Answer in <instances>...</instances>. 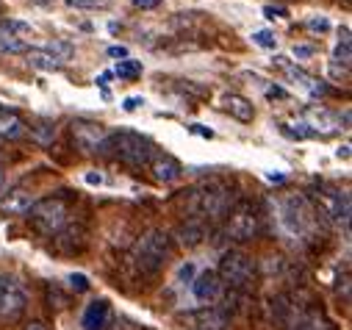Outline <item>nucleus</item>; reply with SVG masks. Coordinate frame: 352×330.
<instances>
[{
	"mask_svg": "<svg viewBox=\"0 0 352 330\" xmlns=\"http://www.w3.org/2000/svg\"><path fill=\"white\" fill-rule=\"evenodd\" d=\"M0 53H28V42L25 39H17V36H6V34H0Z\"/></svg>",
	"mask_w": 352,
	"mask_h": 330,
	"instance_id": "obj_24",
	"label": "nucleus"
},
{
	"mask_svg": "<svg viewBox=\"0 0 352 330\" xmlns=\"http://www.w3.org/2000/svg\"><path fill=\"white\" fill-rule=\"evenodd\" d=\"M206 239V225L200 219H186V225L178 228V241L184 247H197Z\"/></svg>",
	"mask_w": 352,
	"mask_h": 330,
	"instance_id": "obj_20",
	"label": "nucleus"
},
{
	"mask_svg": "<svg viewBox=\"0 0 352 330\" xmlns=\"http://www.w3.org/2000/svg\"><path fill=\"white\" fill-rule=\"evenodd\" d=\"M142 72H144L142 61H133V58L120 61V64H117V69H114V75H117V78H122V80H136V78H142Z\"/></svg>",
	"mask_w": 352,
	"mask_h": 330,
	"instance_id": "obj_23",
	"label": "nucleus"
},
{
	"mask_svg": "<svg viewBox=\"0 0 352 330\" xmlns=\"http://www.w3.org/2000/svg\"><path fill=\"white\" fill-rule=\"evenodd\" d=\"M311 133H319V136H327V133H336L338 131V117L327 109H305V122H302Z\"/></svg>",
	"mask_w": 352,
	"mask_h": 330,
	"instance_id": "obj_14",
	"label": "nucleus"
},
{
	"mask_svg": "<svg viewBox=\"0 0 352 330\" xmlns=\"http://www.w3.org/2000/svg\"><path fill=\"white\" fill-rule=\"evenodd\" d=\"M278 230L294 244H305L316 233V208L305 195H286L278 200Z\"/></svg>",
	"mask_w": 352,
	"mask_h": 330,
	"instance_id": "obj_1",
	"label": "nucleus"
},
{
	"mask_svg": "<svg viewBox=\"0 0 352 330\" xmlns=\"http://www.w3.org/2000/svg\"><path fill=\"white\" fill-rule=\"evenodd\" d=\"M109 319H111V305L106 300H95L86 305L80 324H83V330H103L109 324Z\"/></svg>",
	"mask_w": 352,
	"mask_h": 330,
	"instance_id": "obj_16",
	"label": "nucleus"
},
{
	"mask_svg": "<svg viewBox=\"0 0 352 330\" xmlns=\"http://www.w3.org/2000/svg\"><path fill=\"white\" fill-rule=\"evenodd\" d=\"M305 28L314 31V34H327V31H330V20H327V17H311V20L305 23Z\"/></svg>",
	"mask_w": 352,
	"mask_h": 330,
	"instance_id": "obj_31",
	"label": "nucleus"
},
{
	"mask_svg": "<svg viewBox=\"0 0 352 330\" xmlns=\"http://www.w3.org/2000/svg\"><path fill=\"white\" fill-rule=\"evenodd\" d=\"M106 128L98 125V122H86V120H78L72 122V139H75V147L83 150V153H95L100 147V142L106 139Z\"/></svg>",
	"mask_w": 352,
	"mask_h": 330,
	"instance_id": "obj_11",
	"label": "nucleus"
},
{
	"mask_svg": "<svg viewBox=\"0 0 352 330\" xmlns=\"http://www.w3.org/2000/svg\"><path fill=\"white\" fill-rule=\"evenodd\" d=\"M95 153L111 155L122 164H131V167H144L153 158V144H150V139H144L133 131H114V133H106V139L100 142V147Z\"/></svg>",
	"mask_w": 352,
	"mask_h": 330,
	"instance_id": "obj_2",
	"label": "nucleus"
},
{
	"mask_svg": "<svg viewBox=\"0 0 352 330\" xmlns=\"http://www.w3.org/2000/svg\"><path fill=\"white\" fill-rule=\"evenodd\" d=\"M349 120H352V117H349V111H344V117H341V122H344V128H349Z\"/></svg>",
	"mask_w": 352,
	"mask_h": 330,
	"instance_id": "obj_44",
	"label": "nucleus"
},
{
	"mask_svg": "<svg viewBox=\"0 0 352 330\" xmlns=\"http://www.w3.org/2000/svg\"><path fill=\"white\" fill-rule=\"evenodd\" d=\"M341 42H349V28H341Z\"/></svg>",
	"mask_w": 352,
	"mask_h": 330,
	"instance_id": "obj_43",
	"label": "nucleus"
},
{
	"mask_svg": "<svg viewBox=\"0 0 352 330\" xmlns=\"http://www.w3.org/2000/svg\"><path fill=\"white\" fill-rule=\"evenodd\" d=\"M195 327L197 330H225L228 327V314L219 308H203L195 314Z\"/></svg>",
	"mask_w": 352,
	"mask_h": 330,
	"instance_id": "obj_18",
	"label": "nucleus"
},
{
	"mask_svg": "<svg viewBox=\"0 0 352 330\" xmlns=\"http://www.w3.org/2000/svg\"><path fill=\"white\" fill-rule=\"evenodd\" d=\"M192 292H195V300H200V302H214V300H219V294H222V280H219L217 272L206 270V272H200V275L192 280Z\"/></svg>",
	"mask_w": 352,
	"mask_h": 330,
	"instance_id": "obj_13",
	"label": "nucleus"
},
{
	"mask_svg": "<svg viewBox=\"0 0 352 330\" xmlns=\"http://www.w3.org/2000/svg\"><path fill=\"white\" fill-rule=\"evenodd\" d=\"M228 233L236 239V241H250L255 233H258V211L252 208L250 200H239L230 211V219H228Z\"/></svg>",
	"mask_w": 352,
	"mask_h": 330,
	"instance_id": "obj_8",
	"label": "nucleus"
},
{
	"mask_svg": "<svg viewBox=\"0 0 352 330\" xmlns=\"http://www.w3.org/2000/svg\"><path fill=\"white\" fill-rule=\"evenodd\" d=\"M222 106H225V111H228L230 117H236L239 122H252V117H255L252 103H250L247 98H241V95H225Z\"/></svg>",
	"mask_w": 352,
	"mask_h": 330,
	"instance_id": "obj_17",
	"label": "nucleus"
},
{
	"mask_svg": "<svg viewBox=\"0 0 352 330\" xmlns=\"http://www.w3.org/2000/svg\"><path fill=\"white\" fill-rule=\"evenodd\" d=\"M67 6L72 9H86V12H92V9H109L111 6V0H64Z\"/></svg>",
	"mask_w": 352,
	"mask_h": 330,
	"instance_id": "obj_27",
	"label": "nucleus"
},
{
	"mask_svg": "<svg viewBox=\"0 0 352 330\" xmlns=\"http://www.w3.org/2000/svg\"><path fill=\"white\" fill-rule=\"evenodd\" d=\"M189 131L197 133V136H203V139H214V131L206 128V125H197V122H195V125H189Z\"/></svg>",
	"mask_w": 352,
	"mask_h": 330,
	"instance_id": "obj_36",
	"label": "nucleus"
},
{
	"mask_svg": "<svg viewBox=\"0 0 352 330\" xmlns=\"http://www.w3.org/2000/svg\"><path fill=\"white\" fill-rule=\"evenodd\" d=\"M267 98H270V100H275V98H278V100H286V98H289V92H286V89H280V87H270V89H267Z\"/></svg>",
	"mask_w": 352,
	"mask_h": 330,
	"instance_id": "obj_37",
	"label": "nucleus"
},
{
	"mask_svg": "<svg viewBox=\"0 0 352 330\" xmlns=\"http://www.w3.org/2000/svg\"><path fill=\"white\" fill-rule=\"evenodd\" d=\"M252 272H255V264H252L250 256H244V253H239V250H228V253L222 256V261H219V272H217V275H219V280H225L228 286L244 289V286H250Z\"/></svg>",
	"mask_w": 352,
	"mask_h": 330,
	"instance_id": "obj_6",
	"label": "nucleus"
},
{
	"mask_svg": "<svg viewBox=\"0 0 352 330\" xmlns=\"http://www.w3.org/2000/svg\"><path fill=\"white\" fill-rule=\"evenodd\" d=\"M25 330H47V324H45V322H31Z\"/></svg>",
	"mask_w": 352,
	"mask_h": 330,
	"instance_id": "obj_41",
	"label": "nucleus"
},
{
	"mask_svg": "<svg viewBox=\"0 0 352 330\" xmlns=\"http://www.w3.org/2000/svg\"><path fill=\"white\" fill-rule=\"evenodd\" d=\"M192 195H195L192 211H197V214H206L211 219H219V217H225L230 211V189L222 181H208L200 189H195Z\"/></svg>",
	"mask_w": 352,
	"mask_h": 330,
	"instance_id": "obj_5",
	"label": "nucleus"
},
{
	"mask_svg": "<svg viewBox=\"0 0 352 330\" xmlns=\"http://www.w3.org/2000/svg\"><path fill=\"white\" fill-rule=\"evenodd\" d=\"M28 214H31L28 219H31L34 230H39L42 236H56L67 225V203L58 200V197L36 200Z\"/></svg>",
	"mask_w": 352,
	"mask_h": 330,
	"instance_id": "obj_4",
	"label": "nucleus"
},
{
	"mask_svg": "<svg viewBox=\"0 0 352 330\" xmlns=\"http://www.w3.org/2000/svg\"><path fill=\"white\" fill-rule=\"evenodd\" d=\"M28 61L34 69H42V72H56L61 67V61L53 58L47 50H28Z\"/></svg>",
	"mask_w": 352,
	"mask_h": 330,
	"instance_id": "obj_21",
	"label": "nucleus"
},
{
	"mask_svg": "<svg viewBox=\"0 0 352 330\" xmlns=\"http://www.w3.org/2000/svg\"><path fill=\"white\" fill-rule=\"evenodd\" d=\"M109 56H111V58H128V47L114 45V47H109Z\"/></svg>",
	"mask_w": 352,
	"mask_h": 330,
	"instance_id": "obj_38",
	"label": "nucleus"
},
{
	"mask_svg": "<svg viewBox=\"0 0 352 330\" xmlns=\"http://www.w3.org/2000/svg\"><path fill=\"white\" fill-rule=\"evenodd\" d=\"M25 305L28 300H25L23 286L9 275H0V319L3 322L20 319L25 314Z\"/></svg>",
	"mask_w": 352,
	"mask_h": 330,
	"instance_id": "obj_7",
	"label": "nucleus"
},
{
	"mask_svg": "<svg viewBox=\"0 0 352 330\" xmlns=\"http://www.w3.org/2000/svg\"><path fill=\"white\" fill-rule=\"evenodd\" d=\"M150 173L158 184H172V181H178L184 167H181V161H175L172 155H155L153 164H150Z\"/></svg>",
	"mask_w": 352,
	"mask_h": 330,
	"instance_id": "obj_15",
	"label": "nucleus"
},
{
	"mask_svg": "<svg viewBox=\"0 0 352 330\" xmlns=\"http://www.w3.org/2000/svg\"><path fill=\"white\" fill-rule=\"evenodd\" d=\"M178 280L192 286V280H195V264H184V267L178 270Z\"/></svg>",
	"mask_w": 352,
	"mask_h": 330,
	"instance_id": "obj_32",
	"label": "nucleus"
},
{
	"mask_svg": "<svg viewBox=\"0 0 352 330\" xmlns=\"http://www.w3.org/2000/svg\"><path fill=\"white\" fill-rule=\"evenodd\" d=\"M45 50H47L53 58H58V61H67V58H72V53H75V47H72L69 42H61V39H50Z\"/></svg>",
	"mask_w": 352,
	"mask_h": 330,
	"instance_id": "obj_25",
	"label": "nucleus"
},
{
	"mask_svg": "<svg viewBox=\"0 0 352 330\" xmlns=\"http://www.w3.org/2000/svg\"><path fill=\"white\" fill-rule=\"evenodd\" d=\"M333 58H336L338 64L349 67V61H352V53H349V42H338V45H336V50H333Z\"/></svg>",
	"mask_w": 352,
	"mask_h": 330,
	"instance_id": "obj_29",
	"label": "nucleus"
},
{
	"mask_svg": "<svg viewBox=\"0 0 352 330\" xmlns=\"http://www.w3.org/2000/svg\"><path fill=\"white\" fill-rule=\"evenodd\" d=\"M275 64L286 72V78H289V80H294V84H297L305 95H311V98H324V95H330V87L324 84V80H319V78H314V75L302 72V69H300V67H294L289 58L278 56V58H275Z\"/></svg>",
	"mask_w": 352,
	"mask_h": 330,
	"instance_id": "obj_9",
	"label": "nucleus"
},
{
	"mask_svg": "<svg viewBox=\"0 0 352 330\" xmlns=\"http://www.w3.org/2000/svg\"><path fill=\"white\" fill-rule=\"evenodd\" d=\"M67 283H69L72 292H86V289H89V278L80 275V272H72V275L67 278Z\"/></svg>",
	"mask_w": 352,
	"mask_h": 330,
	"instance_id": "obj_30",
	"label": "nucleus"
},
{
	"mask_svg": "<svg viewBox=\"0 0 352 330\" xmlns=\"http://www.w3.org/2000/svg\"><path fill=\"white\" fill-rule=\"evenodd\" d=\"M169 256V236L164 230L144 233L133 247V261L142 272H158Z\"/></svg>",
	"mask_w": 352,
	"mask_h": 330,
	"instance_id": "obj_3",
	"label": "nucleus"
},
{
	"mask_svg": "<svg viewBox=\"0 0 352 330\" xmlns=\"http://www.w3.org/2000/svg\"><path fill=\"white\" fill-rule=\"evenodd\" d=\"M25 136V122L9 111V109H0V139H20Z\"/></svg>",
	"mask_w": 352,
	"mask_h": 330,
	"instance_id": "obj_19",
	"label": "nucleus"
},
{
	"mask_svg": "<svg viewBox=\"0 0 352 330\" xmlns=\"http://www.w3.org/2000/svg\"><path fill=\"white\" fill-rule=\"evenodd\" d=\"M133 6L136 9H155V6H161V0H133Z\"/></svg>",
	"mask_w": 352,
	"mask_h": 330,
	"instance_id": "obj_39",
	"label": "nucleus"
},
{
	"mask_svg": "<svg viewBox=\"0 0 352 330\" xmlns=\"http://www.w3.org/2000/svg\"><path fill=\"white\" fill-rule=\"evenodd\" d=\"M319 211L333 222H349V195L341 189H319L316 195Z\"/></svg>",
	"mask_w": 352,
	"mask_h": 330,
	"instance_id": "obj_10",
	"label": "nucleus"
},
{
	"mask_svg": "<svg viewBox=\"0 0 352 330\" xmlns=\"http://www.w3.org/2000/svg\"><path fill=\"white\" fill-rule=\"evenodd\" d=\"M252 42H255L258 47H263V50H275V47H278V36H275L272 31H255V34H252Z\"/></svg>",
	"mask_w": 352,
	"mask_h": 330,
	"instance_id": "obj_28",
	"label": "nucleus"
},
{
	"mask_svg": "<svg viewBox=\"0 0 352 330\" xmlns=\"http://www.w3.org/2000/svg\"><path fill=\"white\" fill-rule=\"evenodd\" d=\"M263 14H267L270 20H275V17H289V12H286L283 6H263Z\"/></svg>",
	"mask_w": 352,
	"mask_h": 330,
	"instance_id": "obj_33",
	"label": "nucleus"
},
{
	"mask_svg": "<svg viewBox=\"0 0 352 330\" xmlns=\"http://www.w3.org/2000/svg\"><path fill=\"white\" fill-rule=\"evenodd\" d=\"M34 28H31V23H23V20H14V17H9V20H0V34H6V36H28Z\"/></svg>",
	"mask_w": 352,
	"mask_h": 330,
	"instance_id": "obj_22",
	"label": "nucleus"
},
{
	"mask_svg": "<svg viewBox=\"0 0 352 330\" xmlns=\"http://www.w3.org/2000/svg\"><path fill=\"white\" fill-rule=\"evenodd\" d=\"M31 136H34L39 144H50L53 136H56V125H53V122H39L36 128H31Z\"/></svg>",
	"mask_w": 352,
	"mask_h": 330,
	"instance_id": "obj_26",
	"label": "nucleus"
},
{
	"mask_svg": "<svg viewBox=\"0 0 352 330\" xmlns=\"http://www.w3.org/2000/svg\"><path fill=\"white\" fill-rule=\"evenodd\" d=\"M86 184L100 186V184H103V175H100V173H86Z\"/></svg>",
	"mask_w": 352,
	"mask_h": 330,
	"instance_id": "obj_40",
	"label": "nucleus"
},
{
	"mask_svg": "<svg viewBox=\"0 0 352 330\" xmlns=\"http://www.w3.org/2000/svg\"><path fill=\"white\" fill-rule=\"evenodd\" d=\"M0 189H3V167H0Z\"/></svg>",
	"mask_w": 352,
	"mask_h": 330,
	"instance_id": "obj_45",
	"label": "nucleus"
},
{
	"mask_svg": "<svg viewBox=\"0 0 352 330\" xmlns=\"http://www.w3.org/2000/svg\"><path fill=\"white\" fill-rule=\"evenodd\" d=\"M316 50L314 47H308V45H294V56L300 58V61H305V58H311Z\"/></svg>",
	"mask_w": 352,
	"mask_h": 330,
	"instance_id": "obj_34",
	"label": "nucleus"
},
{
	"mask_svg": "<svg viewBox=\"0 0 352 330\" xmlns=\"http://www.w3.org/2000/svg\"><path fill=\"white\" fill-rule=\"evenodd\" d=\"M139 106H144V98H125V100H122V109H125V111H136Z\"/></svg>",
	"mask_w": 352,
	"mask_h": 330,
	"instance_id": "obj_35",
	"label": "nucleus"
},
{
	"mask_svg": "<svg viewBox=\"0 0 352 330\" xmlns=\"http://www.w3.org/2000/svg\"><path fill=\"white\" fill-rule=\"evenodd\" d=\"M338 158H349V144H341L338 147Z\"/></svg>",
	"mask_w": 352,
	"mask_h": 330,
	"instance_id": "obj_42",
	"label": "nucleus"
},
{
	"mask_svg": "<svg viewBox=\"0 0 352 330\" xmlns=\"http://www.w3.org/2000/svg\"><path fill=\"white\" fill-rule=\"evenodd\" d=\"M34 195L25 189H9L3 197H0V217H23L31 211L34 206Z\"/></svg>",
	"mask_w": 352,
	"mask_h": 330,
	"instance_id": "obj_12",
	"label": "nucleus"
}]
</instances>
